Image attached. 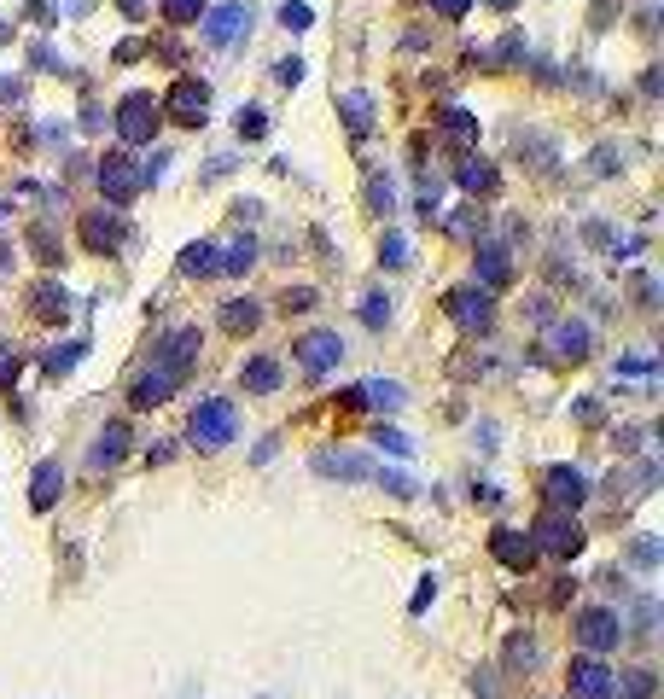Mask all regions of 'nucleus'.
Masks as SVG:
<instances>
[{"label": "nucleus", "instance_id": "obj_1", "mask_svg": "<svg viewBox=\"0 0 664 699\" xmlns=\"http://www.w3.org/2000/svg\"><path fill=\"white\" fill-rule=\"evenodd\" d=\"M193 443L199 449H228L233 437H239V414H233L228 397H199V408H193Z\"/></svg>", "mask_w": 664, "mask_h": 699}, {"label": "nucleus", "instance_id": "obj_2", "mask_svg": "<svg viewBox=\"0 0 664 699\" xmlns=\"http://www.w3.org/2000/svg\"><path fill=\"white\" fill-rule=\"evenodd\" d=\"M571 635H577V647L583 653H612L618 641H624V618H618V606H583L577 618H571Z\"/></svg>", "mask_w": 664, "mask_h": 699}, {"label": "nucleus", "instance_id": "obj_3", "mask_svg": "<svg viewBox=\"0 0 664 699\" xmlns=\"http://www.w3.org/2000/svg\"><path fill=\"white\" fill-rule=\"evenodd\" d=\"M158 123H164V111H158V100L152 94H123V105H117V134H123V146H146L152 134H158Z\"/></svg>", "mask_w": 664, "mask_h": 699}, {"label": "nucleus", "instance_id": "obj_4", "mask_svg": "<svg viewBox=\"0 0 664 699\" xmlns=\"http://www.w3.org/2000/svg\"><path fill=\"white\" fill-rule=\"evenodd\" d=\"M531 542H536V554H560V560H571L577 548H583V525L571 519V513H542L536 519V531H531Z\"/></svg>", "mask_w": 664, "mask_h": 699}, {"label": "nucleus", "instance_id": "obj_5", "mask_svg": "<svg viewBox=\"0 0 664 699\" xmlns=\"http://www.w3.org/2000/svg\"><path fill=\"white\" fill-rule=\"evenodd\" d=\"M140 187H146V169L134 164L129 152H111V158L100 164V193L111 199V210H123Z\"/></svg>", "mask_w": 664, "mask_h": 699}, {"label": "nucleus", "instance_id": "obj_6", "mask_svg": "<svg viewBox=\"0 0 664 699\" xmlns=\"http://www.w3.org/2000/svg\"><path fill=\"white\" fill-rule=\"evenodd\" d=\"M158 111H169V117L187 123V129H199V123H210V88L193 82V76H181V82L169 88V100H158Z\"/></svg>", "mask_w": 664, "mask_h": 699}, {"label": "nucleus", "instance_id": "obj_7", "mask_svg": "<svg viewBox=\"0 0 664 699\" xmlns=\"http://www.w3.org/2000/svg\"><path fill=\"white\" fill-rule=\"evenodd\" d=\"M292 356H298V367L309 379H321V373H332V367L344 362V338L327 333V327H321V333H303L298 344H292Z\"/></svg>", "mask_w": 664, "mask_h": 699}, {"label": "nucleus", "instance_id": "obj_8", "mask_svg": "<svg viewBox=\"0 0 664 699\" xmlns=\"http://www.w3.org/2000/svg\"><path fill=\"white\" fill-rule=\"evenodd\" d=\"M612 688H618V676H612V670L600 665L595 653L571 665V699H618Z\"/></svg>", "mask_w": 664, "mask_h": 699}, {"label": "nucleus", "instance_id": "obj_9", "mask_svg": "<svg viewBox=\"0 0 664 699\" xmlns=\"http://www.w3.org/2000/svg\"><path fill=\"white\" fill-rule=\"evenodd\" d=\"M123 239H129L123 210H94V216L82 222V245H88V251H100V257H105V251H117Z\"/></svg>", "mask_w": 664, "mask_h": 699}, {"label": "nucleus", "instance_id": "obj_10", "mask_svg": "<svg viewBox=\"0 0 664 699\" xmlns=\"http://www.w3.org/2000/svg\"><path fill=\"white\" fill-rule=\"evenodd\" d=\"M181 379H187V373H175V367H152V373H140V379H134V391H129V402L134 408H158V402H169L175 397V385H181Z\"/></svg>", "mask_w": 664, "mask_h": 699}, {"label": "nucleus", "instance_id": "obj_11", "mask_svg": "<svg viewBox=\"0 0 664 699\" xmlns=\"http://www.w3.org/2000/svg\"><path fill=\"white\" fill-rule=\"evenodd\" d=\"M490 554H496L507 571H531L536 566V542L525 531H507V525H501V531H490Z\"/></svg>", "mask_w": 664, "mask_h": 699}, {"label": "nucleus", "instance_id": "obj_12", "mask_svg": "<svg viewBox=\"0 0 664 699\" xmlns=\"http://www.w3.org/2000/svg\"><path fill=\"white\" fill-rule=\"evenodd\" d=\"M583 496H589V478H583L577 466H554V472H548V507H554V513L583 507Z\"/></svg>", "mask_w": 664, "mask_h": 699}, {"label": "nucleus", "instance_id": "obj_13", "mask_svg": "<svg viewBox=\"0 0 664 699\" xmlns=\"http://www.w3.org/2000/svg\"><path fill=\"white\" fill-rule=\"evenodd\" d=\"M449 315L461 321V327H490V292L484 286H472V292H449Z\"/></svg>", "mask_w": 664, "mask_h": 699}, {"label": "nucleus", "instance_id": "obj_14", "mask_svg": "<svg viewBox=\"0 0 664 699\" xmlns=\"http://www.w3.org/2000/svg\"><path fill=\"white\" fill-rule=\"evenodd\" d=\"M280 379H286V373H280L274 356H251V362L239 367V385H245L251 397H274V391H280Z\"/></svg>", "mask_w": 664, "mask_h": 699}, {"label": "nucleus", "instance_id": "obj_15", "mask_svg": "<svg viewBox=\"0 0 664 699\" xmlns=\"http://www.w3.org/2000/svg\"><path fill=\"white\" fill-rule=\"evenodd\" d=\"M245 24H251V12H245V6L233 0V6H216V12H210V24H204V35H210L216 47H233V41L245 35Z\"/></svg>", "mask_w": 664, "mask_h": 699}, {"label": "nucleus", "instance_id": "obj_16", "mask_svg": "<svg viewBox=\"0 0 664 699\" xmlns=\"http://www.w3.org/2000/svg\"><path fill=\"white\" fill-rule=\"evenodd\" d=\"M548 344H554V356H565V362H583L589 344H595V333H589V321H560V327L548 333Z\"/></svg>", "mask_w": 664, "mask_h": 699}, {"label": "nucleus", "instance_id": "obj_17", "mask_svg": "<svg viewBox=\"0 0 664 699\" xmlns=\"http://www.w3.org/2000/svg\"><path fill=\"white\" fill-rule=\"evenodd\" d=\"M59 490H65V466L41 461V466H35V478H30V507H35V513H47V507L59 501Z\"/></svg>", "mask_w": 664, "mask_h": 699}, {"label": "nucleus", "instance_id": "obj_18", "mask_svg": "<svg viewBox=\"0 0 664 699\" xmlns=\"http://www.w3.org/2000/svg\"><path fill=\"white\" fill-rule=\"evenodd\" d=\"M472 274L484 280V292H496V286H507V280H513V263H507V251H501V245H478Z\"/></svg>", "mask_w": 664, "mask_h": 699}, {"label": "nucleus", "instance_id": "obj_19", "mask_svg": "<svg viewBox=\"0 0 664 699\" xmlns=\"http://www.w3.org/2000/svg\"><path fill=\"white\" fill-rule=\"evenodd\" d=\"M123 443H129V426L123 420H111L100 437H94V449H88V466H111V461H123Z\"/></svg>", "mask_w": 664, "mask_h": 699}, {"label": "nucleus", "instance_id": "obj_20", "mask_svg": "<svg viewBox=\"0 0 664 699\" xmlns=\"http://www.w3.org/2000/svg\"><path fill=\"white\" fill-rule=\"evenodd\" d=\"M315 472L321 478H373V461L367 455H315Z\"/></svg>", "mask_w": 664, "mask_h": 699}, {"label": "nucleus", "instance_id": "obj_21", "mask_svg": "<svg viewBox=\"0 0 664 699\" xmlns=\"http://www.w3.org/2000/svg\"><path fill=\"white\" fill-rule=\"evenodd\" d=\"M257 321H263L257 298H233L228 309H222V327H228V333H257Z\"/></svg>", "mask_w": 664, "mask_h": 699}, {"label": "nucleus", "instance_id": "obj_22", "mask_svg": "<svg viewBox=\"0 0 664 699\" xmlns=\"http://www.w3.org/2000/svg\"><path fill=\"white\" fill-rule=\"evenodd\" d=\"M455 181H461L466 193H496V181H501V175H496V164H484V158H466Z\"/></svg>", "mask_w": 664, "mask_h": 699}, {"label": "nucleus", "instance_id": "obj_23", "mask_svg": "<svg viewBox=\"0 0 664 699\" xmlns=\"http://www.w3.org/2000/svg\"><path fill=\"white\" fill-rule=\"evenodd\" d=\"M257 263V239H233L228 251H216V274H245Z\"/></svg>", "mask_w": 664, "mask_h": 699}, {"label": "nucleus", "instance_id": "obj_24", "mask_svg": "<svg viewBox=\"0 0 664 699\" xmlns=\"http://www.w3.org/2000/svg\"><path fill=\"white\" fill-rule=\"evenodd\" d=\"M181 274H216V245H210V239H199V245H187V251H181Z\"/></svg>", "mask_w": 664, "mask_h": 699}, {"label": "nucleus", "instance_id": "obj_25", "mask_svg": "<svg viewBox=\"0 0 664 699\" xmlns=\"http://www.w3.org/2000/svg\"><path fill=\"white\" fill-rule=\"evenodd\" d=\"M344 123H350V134H367L373 129V100L367 94H344Z\"/></svg>", "mask_w": 664, "mask_h": 699}, {"label": "nucleus", "instance_id": "obj_26", "mask_svg": "<svg viewBox=\"0 0 664 699\" xmlns=\"http://www.w3.org/2000/svg\"><path fill=\"white\" fill-rule=\"evenodd\" d=\"M443 134H449V140H472V134H478V117H472V111H461V105H449V111H443Z\"/></svg>", "mask_w": 664, "mask_h": 699}, {"label": "nucleus", "instance_id": "obj_27", "mask_svg": "<svg viewBox=\"0 0 664 699\" xmlns=\"http://www.w3.org/2000/svg\"><path fill=\"white\" fill-rule=\"evenodd\" d=\"M612 694L624 699H653V670H630V676H618V688Z\"/></svg>", "mask_w": 664, "mask_h": 699}, {"label": "nucleus", "instance_id": "obj_28", "mask_svg": "<svg viewBox=\"0 0 664 699\" xmlns=\"http://www.w3.org/2000/svg\"><path fill=\"white\" fill-rule=\"evenodd\" d=\"M158 6H164L169 24H199V12H204V0H158Z\"/></svg>", "mask_w": 664, "mask_h": 699}, {"label": "nucleus", "instance_id": "obj_29", "mask_svg": "<svg viewBox=\"0 0 664 699\" xmlns=\"http://www.w3.org/2000/svg\"><path fill=\"white\" fill-rule=\"evenodd\" d=\"M379 263H385V268L408 263V239H402V233H385V239H379Z\"/></svg>", "mask_w": 664, "mask_h": 699}, {"label": "nucleus", "instance_id": "obj_30", "mask_svg": "<svg viewBox=\"0 0 664 699\" xmlns=\"http://www.w3.org/2000/svg\"><path fill=\"white\" fill-rule=\"evenodd\" d=\"M373 443H379L385 455H397V461H408V455H414V443H408L402 432H391V426H379V432H373Z\"/></svg>", "mask_w": 664, "mask_h": 699}, {"label": "nucleus", "instance_id": "obj_31", "mask_svg": "<svg viewBox=\"0 0 664 699\" xmlns=\"http://www.w3.org/2000/svg\"><path fill=\"white\" fill-rule=\"evenodd\" d=\"M362 321L373 327V333H379V327L391 321V298H379V292H373V298H362Z\"/></svg>", "mask_w": 664, "mask_h": 699}, {"label": "nucleus", "instance_id": "obj_32", "mask_svg": "<svg viewBox=\"0 0 664 699\" xmlns=\"http://www.w3.org/2000/svg\"><path fill=\"white\" fill-rule=\"evenodd\" d=\"M309 18H315L309 0H286V6H280V24H286V30H309Z\"/></svg>", "mask_w": 664, "mask_h": 699}, {"label": "nucleus", "instance_id": "obj_33", "mask_svg": "<svg viewBox=\"0 0 664 699\" xmlns=\"http://www.w3.org/2000/svg\"><path fill=\"white\" fill-rule=\"evenodd\" d=\"M239 134H245V140H257V134H268L263 105H245V111H239Z\"/></svg>", "mask_w": 664, "mask_h": 699}, {"label": "nucleus", "instance_id": "obj_34", "mask_svg": "<svg viewBox=\"0 0 664 699\" xmlns=\"http://www.w3.org/2000/svg\"><path fill=\"white\" fill-rule=\"evenodd\" d=\"M82 350H88V344H65V350H53V356H47V373H70V367L82 362Z\"/></svg>", "mask_w": 664, "mask_h": 699}, {"label": "nucleus", "instance_id": "obj_35", "mask_svg": "<svg viewBox=\"0 0 664 699\" xmlns=\"http://www.w3.org/2000/svg\"><path fill=\"white\" fill-rule=\"evenodd\" d=\"M35 309H41V315H65V292H59V286H41V292H35Z\"/></svg>", "mask_w": 664, "mask_h": 699}, {"label": "nucleus", "instance_id": "obj_36", "mask_svg": "<svg viewBox=\"0 0 664 699\" xmlns=\"http://www.w3.org/2000/svg\"><path fill=\"white\" fill-rule=\"evenodd\" d=\"M286 309H315V292H309V286H286Z\"/></svg>", "mask_w": 664, "mask_h": 699}, {"label": "nucleus", "instance_id": "obj_37", "mask_svg": "<svg viewBox=\"0 0 664 699\" xmlns=\"http://www.w3.org/2000/svg\"><path fill=\"white\" fill-rule=\"evenodd\" d=\"M379 484H385L391 496H414V478H402V472H379Z\"/></svg>", "mask_w": 664, "mask_h": 699}, {"label": "nucleus", "instance_id": "obj_38", "mask_svg": "<svg viewBox=\"0 0 664 699\" xmlns=\"http://www.w3.org/2000/svg\"><path fill=\"white\" fill-rule=\"evenodd\" d=\"M274 76H280L286 88H298V82H303V65H298V59H280V65H274Z\"/></svg>", "mask_w": 664, "mask_h": 699}, {"label": "nucleus", "instance_id": "obj_39", "mask_svg": "<svg viewBox=\"0 0 664 699\" xmlns=\"http://www.w3.org/2000/svg\"><path fill=\"white\" fill-rule=\"evenodd\" d=\"M367 199L379 204V210H391V204H397V193H391V181H373V187H367Z\"/></svg>", "mask_w": 664, "mask_h": 699}, {"label": "nucleus", "instance_id": "obj_40", "mask_svg": "<svg viewBox=\"0 0 664 699\" xmlns=\"http://www.w3.org/2000/svg\"><path fill=\"white\" fill-rule=\"evenodd\" d=\"M635 560H641V566H659V542H653V536H641V542H635Z\"/></svg>", "mask_w": 664, "mask_h": 699}, {"label": "nucleus", "instance_id": "obj_41", "mask_svg": "<svg viewBox=\"0 0 664 699\" xmlns=\"http://www.w3.org/2000/svg\"><path fill=\"white\" fill-rule=\"evenodd\" d=\"M12 379H18V356H12V350H0V385H12Z\"/></svg>", "mask_w": 664, "mask_h": 699}, {"label": "nucleus", "instance_id": "obj_42", "mask_svg": "<svg viewBox=\"0 0 664 699\" xmlns=\"http://www.w3.org/2000/svg\"><path fill=\"white\" fill-rule=\"evenodd\" d=\"M437 12H443V18H466V6H472V0H432Z\"/></svg>", "mask_w": 664, "mask_h": 699}, {"label": "nucleus", "instance_id": "obj_43", "mask_svg": "<svg viewBox=\"0 0 664 699\" xmlns=\"http://www.w3.org/2000/svg\"><path fill=\"white\" fill-rule=\"evenodd\" d=\"M432 595H437V577H426V589L414 595V612H426V606H432Z\"/></svg>", "mask_w": 664, "mask_h": 699}, {"label": "nucleus", "instance_id": "obj_44", "mask_svg": "<svg viewBox=\"0 0 664 699\" xmlns=\"http://www.w3.org/2000/svg\"><path fill=\"white\" fill-rule=\"evenodd\" d=\"M123 12H129V18H140V12H146V0H123Z\"/></svg>", "mask_w": 664, "mask_h": 699}, {"label": "nucleus", "instance_id": "obj_45", "mask_svg": "<svg viewBox=\"0 0 664 699\" xmlns=\"http://www.w3.org/2000/svg\"><path fill=\"white\" fill-rule=\"evenodd\" d=\"M490 6H513V0H490Z\"/></svg>", "mask_w": 664, "mask_h": 699}]
</instances>
